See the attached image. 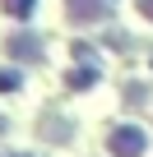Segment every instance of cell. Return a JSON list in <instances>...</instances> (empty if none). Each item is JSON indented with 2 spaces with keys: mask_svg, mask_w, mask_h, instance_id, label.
<instances>
[{
  "mask_svg": "<svg viewBox=\"0 0 153 157\" xmlns=\"http://www.w3.org/2000/svg\"><path fill=\"white\" fill-rule=\"evenodd\" d=\"M107 148H111V157H144L148 139H144L139 125H116V129L107 134Z\"/></svg>",
  "mask_w": 153,
  "mask_h": 157,
  "instance_id": "6da1fadb",
  "label": "cell"
},
{
  "mask_svg": "<svg viewBox=\"0 0 153 157\" xmlns=\"http://www.w3.org/2000/svg\"><path fill=\"white\" fill-rule=\"evenodd\" d=\"M111 14V0H65V19L70 23H98Z\"/></svg>",
  "mask_w": 153,
  "mask_h": 157,
  "instance_id": "7a4b0ae2",
  "label": "cell"
},
{
  "mask_svg": "<svg viewBox=\"0 0 153 157\" xmlns=\"http://www.w3.org/2000/svg\"><path fill=\"white\" fill-rule=\"evenodd\" d=\"M5 46H10V56H14V60H37V56H42V42H37V37H28V33H14Z\"/></svg>",
  "mask_w": 153,
  "mask_h": 157,
  "instance_id": "3957f363",
  "label": "cell"
},
{
  "mask_svg": "<svg viewBox=\"0 0 153 157\" xmlns=\"http://www.w3.org/2000/svg\"><path fill=\"white\" fill-rule=\"evenodd\" d=\"M0 5H5V14H14V19H28L37 0H0Z\"/></svg>",
  "mask_w": 153,
  "mask_h": 157,
  "instance_id": "277c9868",
  "label": "cell"
},
{
  "mask_svg": "<svg viewBox=\"0 0 153 157\" xmlns=\"http://www.w3.org/2000/svg\"><path fill=\"white\" fill-rule=\"evenodd\" d=\"M135 10H139L144 19H153V0H135Z\"/></svg>",
  "mask_w": 153,
  "mask_h": 157,
  "instance_id": "5b68a950",
  "label": "cell"
},
{
  "mask_svg": "<svg viewBox=\"0 0 153 157\" xmlns=\"http://www.w3.org/2000/svg\"><path fill=\"white\" fill-rule=\"evenodd\" d=\"M0 134H5V116H0Z\"/></svg>",
  "mask_w": 153,
  "mask_h": 157,
  "instance_id": "8992f818",
  "label": "cell"
},
{
  "mask_svg": "<svg viewBox=\"0 0 153 157\" xmlns=\"http://www.w3.org/2000/svg\"><path fill=\"white\" fill-rule=\"evenodd\" d=\"M10 157H28V152H10Z\"/></svg>",
  "mask_w": 153,
  "mask_h": 157,
  "instance_id": "52a82bcc",
  "label": "cell"
}]
</instances>
